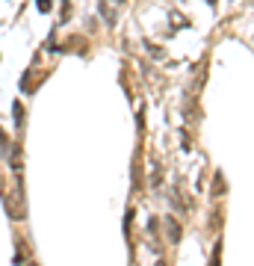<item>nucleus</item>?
<instances>
[{
    "mask_svg": "<svg viewBox=\"0 0 254 266\" xmlns=\"http://www.w3.org/2000/svg\"><path fill=\"white\" fill-rule=\"evenodd\" d=\"M219 263H222V240L213 245V254H210V263L207 266H219Z\"/></svg>",
    "mask_w": 254,
    "mask_h": 266,
    "instance_id": "4",
    "label": "nucleus"
},
{
    "mask_svg": "<svg viewBox=\"0 0 254 266\" xmlns=\"http://www.w3.org/2000/svg\"><path fill=\"white\" fill-rule=\"evenodd\" d=\"M166 234H169L171 242H181V234H183V231H181V222L169 216V219H166Z\"/></svg>",
    "mask_w": 254,
    "mask_h": 266,
    "instance_id": "3",
    "label": "nucleus"
},
{
    "mask_svg": "<svg viewBox=\"0 0 254 266\" xmlns=\"http://www.w3.org/2000/svg\"><path fill=\"white\" fill-rule=\"evenodd\" d=\"M101 15H104V21H107L109 27H115V21H119V9H115L112 0H101Z\"/></svg>",
    "mask_w": 254,
    "mask_h": 266,
    "instance_id": "2",
    "label": "nucleus"
},
{
    "mask_svg": "<svg viewBox=\"0 0 254 266\" xmlns=\"http://www.w3.org/2000/svg\"><path fill=\"white\" fill-rule=\"evenodd\" d=\"M12 169H15V172H21V145H15V148H12Z\"/></svg>",
    "mask_w": 254,
    "mask_h": 266,
    "instance_id": "6",
    "label": "nucleus"
},
{
    "mask_svg": "<svg viewBox=\"0 0 254 266\" xmlns=\"http://www.w3.org/2000/svg\"><path fill=\"white\" fill-rule=\"evenodd\" d=\"M50 9V0H38V12H48Z\"/></svg>",
    "mask_w": 254,
    "mask_h": 266,
    "instance_id": "10",
    "label": "nucleus"
},
{
    "mask_svg": "<svg viewBox=\"0 0 254 266\" xmlns=\"http://www.w3.org/2000/svg\"><path fill=\"white\" fill-rule=\"evenodd\" d=\"M213 195H216V198H219V195H225V178H222V172L216 175V183H213Z\"/></svg>",
    "mask_w": 254,
    "mask_h": 266,
    "instance_id": "5",
    "label": "nucleus"
},
{
    "mask_svg": "<svg viewBox=\"0 0 254 266\" xmlns=\"http://www.w3.org/2000/svg\"><path fill=\"white\" fill-rule=\"evenodd\" d=\"M68 18H71V0H62V15H60V21L65 24Z\"/></svg>",
    "mask_w": 254,
    "mask_h": 266,
    "instance_id": "7",
    "label": "nucleus"
},
{
    "mask_svg": "<svg viewBox=\"0 0 254 266\" xmlns=\"http://www.w3.org/2000/svg\"><path fill=\"white\" fill-rule=\"evenodd\" d=\"M112 3H124V0H112Z\"/></svg>",
    "mask_w": 254,
    "mask_h": 266,
    "instance_id": "11",
    "label": "nucleus"
},
{
    "mask_svg": "<svg viewBox=\"0 0 254 266\" xmlns=\"http://www.w3.org/2000/svg\"><path fill=\"white\" fill-rule=\"evenodd\" d=\"M6 213L12 219H24L27 210H24V183L18 178V186H15V195H6Z\"/></svg>",
    "mask_w": 254,
    "mask_h": 266,
    "instance_id": "1",
    "label": "nucleus"
},
{
    "mask_svg": "<svg viewBox=\"0 0 254 266\" xmlns=\"http://www.w3.org/2000/svg\"><path fill=\"white\" fill-rule=\"evenodd\" d=\"M27 266H38V263H27Z\"/></svg>",
    "mask_w": 254,
    "mask_h": 266,
    "instance_id": "12",
    "label": "nucleus"
},
{
    "mask_svg": "<svg viewBox=\"0 0 254 266\" xmlns=\"http://www.w3.org/2000/svg\"><path fill=\"white\" fill-rule=\"evenodd\" d=\"M15 124H18V127H21V124H24V107H21V104H15Z\"/></svg>",
    "mask_w": 254,
    "mask_h": 266,
    "instance_id": "9",
    "label": "nucleus"
},
{
    "mask_svg": "<svg viewBox=\"0 0 254 266\" xmlns=\"http://www.w3.org/2000/svg\"><path fill=\"white\" fill-rule=\"evenodd\" d=\"M6 151H9V139H6V130L0 127V157H6Z\"/></svg>",
    "mask_w": 254,
    "mask_h": 266,
    "instance_id": "8",
    "label": "nucleus"
}]
</instances>
